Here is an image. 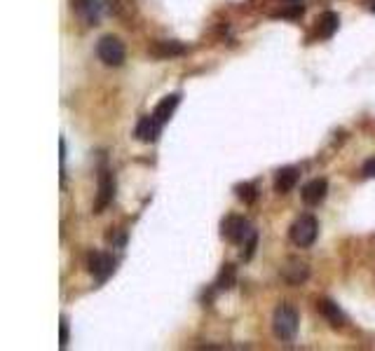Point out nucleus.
<instances>
[{
	"mask_svg": "<svg viewBox=\"0 0 375 351\" xmlns=\"http://www.w3.org/2000/svg\"><path fill=\"white\" fill-rule=\"evenodd\" d=\"M272 330H274V337H277V340L291 342L298 333V312L296 309H293L291 305H286V302L274 309Z\"/></svg>",
	"mask_w": 375,
	"mask_h": 351,
	"instance_id": "f257e3e1",
	"label": "nucleus"
},
{
	"mask_svg": "<svg viewBox=\"0 0 375 351\" xmlns=\"http://www.w3.org/2000/svg\"><path fill=\"white\" fill-rule=\"evenodd\" d=\"M317 234H319V222L310 213L300 215V218L293 222L291 229H289L291 241L300 248H310L314 241H317Z\"/></svg>",
	"mask_w": 375,
	"mask_h": 351,
	"instance_id": "f03ea898",
	"label": "nucleus"
},
{
	"mask_svg": "<svg viewBox=\"0 0 375 351\" xmlns=\"http://www.w3.org/2000/svg\"><path fill=\"white\" fill-rule=\"evenodd\" d=\"M97 54L106 66H113V69L125 64V45H122V40L115 36H104L99 40Z\"/></svg>",
	"mask_w": 375,
	"mask_h": 351,
	"instance_id": "7ed1b4c3",
	"label": "nucleus"
},
{
	"mask_svg": "<svg viewBox=\"0 0 375 351\" xmlns=\"http://www.w3.org/2000/svg\"><path fill=\"white\" fill-rule=\"evenodd\" d=\"M251 232L253 229L249 225V220L242 218V215H227L223 220V237L230 244H244L251 237Z\"/></svg>",
	"mask_w": 375,
	"mask_h": 351,
	"instance_id": "20e7f679",
	"label": "nucleus"
},
{
	"mask_svg": "<svg viewBox=\"0 0 375 351\" xmlns=\"http://www.w3.org/2000/svg\"><path fill=\"white\" fill-rule=\"evenodd\" d=\"M87 269H90V274L97 281H106L113 272H115V258H113L111 253L94 251V253H90V258H87Z\"/></svg>",
	"mask_w": 375,
	"mask_h": 351,
	"instance_id": "39448f33",
	"label": "nucleus"
},
{
	"mask_svg": "<svg viewBox=\"0 0 375 351\" xmlns=\"http://www.w3.org/2000/svg\"><path fill=\"white\" fill-rule=\"evenodd\" d=\"M115 197V178L108 169H101L99 173V192H97V201H94V213H104L108 204Z\"/></svg>",
	"mask_w": 375,
	"mask_h": 351,
	"instance_id": "423d86ee",
	"label": "nucleus"
},
{
	"mask_svg": "<svg viewBox=\"0 0 375 351\" xmlns=\"http://www.w3.org/2000/svg\"><path fill=\"white\" fill-rule=\"evenodd\" d=\"M281 279L286 283H291V286H300V283L307 281V276H310V267H307V262H303L300 258H289L281 265Z\"/></svg>",
	"mask_w": 375,
	"mask_h": 351,
	"instance_id": "0eeeda50",
	"label": "nucleus"
},
{
	"mask_svg": "<svg viewBox=\"0 0 375 351\" xmlns=\"http://www.w3.org/2000/svg\"><path fill=\"white\" fill-rule=\"evenodd\" d=\"M148 52L157 59H174V57H183L188 47L183 43H178V40H155V43H150Z\"/></svg>",
	"mask_w": 375,
	"mask_h": 351,
	"instance_id": "6e6552de",
	"label": "nucleus"
},
{
	"mask_svg": "<svg viewBox=\"0 0 375 351\" xmlns=\"http://www.w3.org/2000/svg\"><path fill=\"white\" fill-rule=\"evenodd\" d=\"M73 3V12L83 19L85 24L94 26L101 17V0H71Z\"/></svg>",
	"mask_w": 375,
	"mask_h": 351,
	"instance_id": "1a4fd4ad",
	"label": "nucleus"
},
{
	"mask_svg": "<svg viewBox=\"0 0 375 351\" xmlns=\"http://www.w3.org/2000/svg\"><path fill=\"white\" fill-rule=\"evenodd\" d=\"M160 131H162V124L155 120V115H148V117H141L136 124V138L141 143H155L160 138Z\"/></svg>",
	"mask_w": 375,
	"mask_h": 351,
	"instance_id": "9d476101",
	"label": "nucleus"
},
{
	"mask_svg": "<svg viewBox=\"0 0 375 351\" xmlns=\"http://www.w3.org/2000/svg\"><path fill=\"white\" fill-rule=\"evenodd\" d=\"M298 178H300V173H298L296 166L279 169V171L274 173V192H277V194H289L293 187H296Z\"/></svg>",
	"mask_w": 375,
	"mask_h": 351,
	"instance_id": "9b49d317",
	"label": "nucleus"
},
{
	"mask_svg": "<svg viewBox=\"0 0 375 351\" xmlns=\"http://www.w3.org/2000/svg\"><path fill=\"white\" fill-rule=\"evenodd\" d=\"M328 194V183L326 178H314L303 187V201L307 206H319Z\"/></svg>",
	"mask_w": 375,
	"mask_h": 351,
	"instance_id": "f8f14e48",
	"label": "nucleus"
},
{
	"mask_svg": "<svg viewBox=\"0 0 375 351\" xmlns=\"http://www.w3.org/2000/svg\"><path fill=\"white\" fill-rule=\"evenodd\" d=\"M338 29H340V17L336 15V12H324V15L319 17V22H317V33H319V38H324V40H328V38H333L338 33Z\"/></svg>",
	"mask_w": 375,
	"mask_h": 351,
	"instance_id": "ddd939ff",
	"label": "nucleus"
},
{
	"mask_svg": "<svg viewBox=\"0 0 375 351\" xmlns=\"http://www.w3.org/2000/svg\"><path fill=\"white\" fill-rule=\"evenodd\" d=\"M178 103H181V96L178 94H169V96H164L162 101L157 103V108H155V120L160 124H164V122H169L171 120V115H174V110L178 108Z\"/></svg>",
	"mask_w": 375,
	"mask_h": 351,
	"instance_id": "4468645a",
	"label": "nucleus"
},
{
	"mask_svg": "<svg viewBox=\"0 0 375 351\" xmlns=\"http://www.w3.org/2000/svg\"><path fill=\"white\" fill-rule=\"evenodd\" d=\"M317 309L326 316L328 323H331L333 328H340V326H343V323H345V316H343V312H340V309H338L336 302H331V300H321V302H317Z\"/></svg>",
	"mask_w": 375,
	"mask_h": 351,
	"instance_id": "2eb2a0df",
	"label": "nucleus"
},
{
	"mask_svg": "<svg viewBox=\"0 0 375 351\" xmlns=\"http://www.w3.org/2000/svg\"><path fill=\"white\" fill-rule=\"evenodd\" d=\"M234 283H237V269H234V265H223L220 267V272H218V279H216V288L220 290H230Z\"/></svg>",
	"mask_w": 375,
	"mask_h": 351,
	"instance_id": "dca6fc26",
	"label": "nucleus"
},
{
	"mask_svg": "<svg viewBox=\"0 0 375 351\" xmlns=\"http://www.w3.org/2000/svg\"><path fill=\"white\" fill-rule=\"evenodd\" d=\"M234 192H237V199H242L244 204H253V201L258 199L256 185H251V183H239V185H234Z\"/></svg>",
	"mask_w": 375,
	"mask_h": 351,
	"instance_id": "f3484780",
	"label": "nucleus"
},
{
	"mask_svg": "<svg viewBox=\"0 0 375 351\" xmlns=\"http://www.w3.org/2000/svg\"><path fill=\"white\" fill-rule=\"evenodd\" d=\"M256 244H258V234H256V229L251 232V237L244 241V260H251L253 258V251H256Z\"/></svg>",
	"mask_w": 375,
	"mask_h": 351,
	"instance_id": "a211bd4d",
	"label": "nucleus"
},
{
	"mask_svg": "<svg viewBox=\"0 0 375 351\" xmlns=\"http://www.w3.org/2000/svg\"><path fill=\"white\" fill-rule=\"evenodd\" d=\"M66 344H69V321L62 316V323H59V347L66 349Z\"/></svg>",
	"mask_w": 375,
	"mask_h": 351,
	"instance_id": "6ab92c4d",
	"label": "nucleus"
},
{
	"mask_svg": "<svg viewBox=\"0 0 375 351\" xmlns=\"http://www.w3.org/2000/svg\"><path fill=\"white\" fill-rule=\"evenodd\" d=\"M361 173H364L366 178H375V157L364 162V169H361Z\"/></svg>",
	"mask_w": 375,
	"mask_h": 351,
	"instance_id": "aec40b11",
	"label": "nucleus"
},
{
	"mask_svg": "<svg viewBox=\"0 0 375 351\" xmlns=\"http://www.w3.org/2000/svg\"><path fill=\"white\" fill-rule=\"evenodd\" d=\"M368 10H371L373 15H375V0H368Z\"/></svg>",
	"mask_w": 375,
	"mask_h": 351,
	"instance_id": "412c9836",
	"label": "nucleus"
},
{
	"mask_svg": "<svg viewBox=\"0 0 375 351\" xmlns=\"http://www.w3.org/2000/svg\"><path fill=\"white\" fill-rule=\"evenodd\" d=\"M293 3H300V0H293Z\"/></svg>",
	"mask_w": 375,
	"mask_h": 351,
	"instance_id": "4be33fe9",
	"label": "nucleus"
}]
</instances>
